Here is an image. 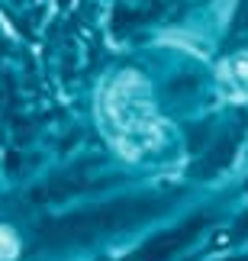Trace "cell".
Instances as JSON below:
<instances>
[{"mask_svg": "<svg viewBox=\"0 0 248 261\" xmlns=\"http://www.w3.org/2000/svg\"><path fill=\"white\" fill-rule=\"evenodd\" d=\"M97 119L113 152L126 162H139L148 152L161 148L168 136L164 119L155 110L152 87L139 71H120L116 77H106L97 94Z\"/></svg>", "mask_w": 248, "mask_h": 261, "instance_id": "6da1fadb", "label": "cell"}, {"mask_svg": "<svg viewBox=\"0 0 248 261\" xmlns=\"http://www.w3.org/2000/svg\"><path fill=\"white\" fill-rule=\"evenodd\" d=\"M219 87H223V94L232 97V100L248 97V55L226 58L219 65Z\"/></svg>", "mask_w": 248, "mask_h": 261, "instance_id": "7a4b0ae2", "label": "cell"}, {"mask_svg": "<svg viewBox=\"0 0 248 261\" xmlns=\"http://www.w3.org/2000/svg\"><path fill=\"white\" fill-rule=\"evenodd\" d=\"M19 255V242H16V232L7 226H0V261H13Z\"/></svg>", "mask_w": 248, "mask_h": 261, "instance_id": "3957f363", "label": "cell"}]
</instances>
